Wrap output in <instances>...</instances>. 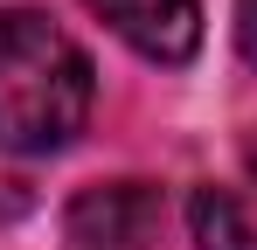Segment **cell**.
<instances>
[{
    "label": "cell",
    "instance_id": "4",
    "mask_svg": "<svg viewBox=\"0 0 257 250\" xmlns=\"http://www.w3.org/2000/svg\"><path fill=\"white\" fill-rule=\"evenodd\" d=\"M188 222H195L202 250H257V229H250V215H243V202L229 188H195Z\"/></svg>",
    "mask_w": 257,
    "mask_h": 250
},
{
    "label": "cell",
    "instance_id": "5",
    "mask_svg": "<svg viewBox=\"0 0 257 250\" xmlns=\"http://www.w3.org/2000/svg\"><path fill=\"white\" fill-rule=\"evenodd\" d=\"M236 42H243V56L257 63V0H236Z\"/></svg>",
    "mask_w": 257,
    "mask_h": 250
},
{
    "label": "cell",
    "instance_id": "1",
    "mask_svg": "<svg viewBox=\"0 0 257 250\" xmlns=\"http://www.w3.org/2000/svg\"><path fill=\"white\" fill-rule=\"evenodd\" d=\"M90 118V56L35 7L0 14V153H56Z\"/></svg>",
    "mask_w": 257,
    "mask_h": 250
},
{
    "label": "cell",
    "instance_id": "3",
    "mask_svg": "<svg viewBox=\"0 0 257 250\" xmlns=\"http://www.w3.org/2000/svg\"><path fill=\"white\" fill-rule=\"evenodd\" d=\"M146 63H188L202 42V0H90Z\"/></svg>",
    "mask_w": 257,
    "mask_h": 250
},
{
    "label": "cell",
    "instance_id": "2",
    "mask_svg": "<svg viewBox=\"0 0 257 250\" xmlns=\"http://www.w3.org/2000/svg\"><path fill=\"white\" fill-rule=\"evenodd\" d=\"M160 229V188L146 181H111V188H84L70 202V236L97 250H146Z\"/></svg>",
    "mask_w": 257,
    "mask_h": 250
}]
</instances>
